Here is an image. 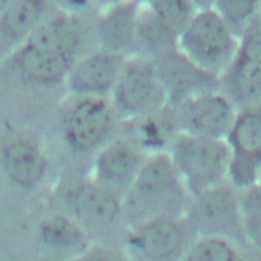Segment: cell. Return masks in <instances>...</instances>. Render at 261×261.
I'll list each match as a JSON object with an SVG mask.
<instances>
[{
  "mask_svg": "<svg viewBox=\"0 0 261 261\" xmlns=\"http://www.w3.org/2000/svg\"><path fill=\"white\" fill-rule=\"evenodd\" d=\"M16 0H0V7H5L11 5Z\"/></svg>",
  "mask_w": 261,
  "mask_h": 261,
  "instance_id": "f546056e",
  "label": "cell"
},
{
  "mask_svg": "<svg viewBox=\"0 0 261 261\" xmlns=\"http://www.w3.org/2000/svg\"><path fill=\"white\" fill-rule=\"evenodd\" d=\"M143 251L153 258H164L173 255L181 244V232L170 220H157L146 226L139 236Z\"/></svg>",
  "mask_w": 261,
  "mask_h": 261,
  "instance_id": "5bb4252c",
  "label": "cell"
},
{
  "mask_svg": "<svg viewBox=\"0 0 261 261\" xmlns=\"http://www.w3.org/2000/svg\"><path fill=\"white\" fill-rule=\"evenodd\" d=\"M239 198L245 240L261 250V187L256 184L242 190Z\"/></svg>",
  "mask_w": 261,
  "mask_h": 261,
  "instance_id": "ffe728a7",
  "label": "cell"
},
{
  "mask_svg": "<svg viewBox=\"0 0 261 261\" xmlns=\"http://www.w3.org/2000/svg\"><path fill=\"white\" fill-rule=\"evenodd\" d=\"M116 99L130 111L156 108L167 99L153 61L136 62L127 68L118 84Z\"/></svg>",
  "mask_w": 261,
  "mask_h": 261,
  "instance_id": "ba28073f",
  "label": "cell"
},
{
  "mask_svg": "<svg viewBox=\"0 0 261 261\" xmlns=\"http://www.w3.org/2000/svg\"><path fill=\"white\" fill-rule=\"evenodd\" d=\"M174 109L182 133L217 139H226L238 114L219 91L191 98Z\"/></svg>",
  "mask_w": 261,
  "mask_h": 261,
  "instance_id": "8992f818",
  "label": "cell"
},
{
  "mask_svg": "<svg viewBox=\"0 0 261 261\" xmlns=\"http://www.w3.org/2000/svg\"><path fill=\"white\" fill-rule=\"evenodd\" d=\"M83 261H119V260L110 253L98 252L88 256Z\"/></svg>",
  "mask_w": 261,
  "mask_h": 261,
  "instance_id": "83f0119b",
  "label": "cell"
},
{
  "mask_svg": "<svg viewBox=\"0 0 261 261\" xmlns=\"http://www.w3.org/2000/svg\"><path fill=\"white\" fill-rule=\"evenodd\" d=\"M108 124V110L99 101H87L72 112L68 123V136L81 149L93 146L103 135Z\"/></svg>",
  "mask_w": 261,
  "mask_h": 261,
  "instance_id": "30bf717a",
  "label": "cell"
},
{
  "mask_svg": "<svg viewBox=\"0 0 261 261\" xmlns=\"http://www.w3.org/2000/svg\"><path fill=\"white\" fill-rule=\"evenodd\" d=\"M260 17H261V10H260Z\"/></svg>",
  "mask_w": 261,
  "mask_h": 261,
  "instance_id": "d6a6232c",
  "label": "cell"
},
{
  "mask_svg": "<svg viewBox=\"0 0 261 261\" xmlns=\"http://www.w3.org/2000/svg\"><path fill=\"white\" fill-rule=\"evenodd\" d=\"M226 142L230 184L241 191L253 187L261 170V106L238 111Z\"/></svg>",
  "mask_w": 261,
  "mask_h": 261,
  "instance_id": "277c9868",
  "label": "cell"
},
{
  "mask_svg": "<svg viewBox=\"0 0 261 261\" xmlns=\"http://www.w3.org/2000/svg\"><path fill=\"white\" fill-rule=\"evenodd\" d=\"M147 1H149V2H150V3H151V2H152V1H153V0H147Z\"/></svg>",
  "mask_w": 261,
  "mask_h": 261,
  "instance_id": "1f68e13d",
  "label": "cell"
},
{
  "mask_svg": "<svg viewBox=\"0 0 261 261\" xmlns=\"http://www.w3.org/2000/svg\"><path fill=\"white\" fill-rule=\"evenodd\" d=\"M239 39L213 10L198 11L178 37V49L206 71L220 76L233 61Z\"/></svg>",
  "mask_w": 261,
  "mask_h": 261,
  "instance_id": "7a4b0ae2",
  "label": "cell"
},
{
  "mask_svg": "<svg viewBox=\"0 0 261 261\" xmlns=\"http://www.w3.org/2000/svg\"><path fill=\"white\" fill-rule=\"evenodd\" d=\"M17 62L27 74L43 82L60 79L68 68L67 55L30 45L19 53Z\"/></svg>",
  "mask_w": 261,
  "mask_h": 261,
  "instance_id": "4fadbf2b",
  "label": "cell"
},
{
  "mask_svg": "<svg viewBox=\"0 0 261 261\" xmlns=\"http://www.w3.org/2000/svg\"><path fill=\"white\" fill-rule=\"evenodd\" d=\"M153 63L166 98L174 108L191 98L219 91V76L197 65L179 49Z\"/></svg>",
  "mask_w": 261,
  "mask_h": 261,
  "instance_id": "5b68a950",
  "label": "cell"
},
{
  "mask_svg": "<svg viewBox=\"0 0 261 261\" xmlns=\"http://www.w3.org/2000/svg\"><path fill=\"white\" fill-rule=\"evenodd\" d=\"M138 15L133 4L117 7L109 13L100 27L102 42L110 49H120L137 35Z\"/></svg>",
  "mask_w": 261,
  "mask_h": 261,
  "instance_id": "9a60e30c",
  "label": "cell"
},
{
  "mask_svg": "<svg viewBox=\"0 0 261 261\" xmlns=\"http://www.w3.org/2000/svg\"><path fill=\"white\" fill-rule=\"evenodd\" d=\"M79 42L77 33L70 23L56 20L36 28L29 39V45L68 55Z\"/></svg>",
  "mask_w": 261,
  "mask_h": 261,
  "instance_id": "2e32d148",
  "label": "cell"
},
{
  "mask_svg": "<svg viewBox=\"0 0 261 261\" xmlns=\"http://www.w3.org/2000/svg\"><path fill=\"white\" fill-rule=\"evenodd\" d=\"M43 11V0H16L4 12L2 32L10 38H20L36 29Z\"/></svg>",
  "mask_w": 261,
  "mask_h": 261,
  "instance_id": "ac0fdd59",
  "label": "cell"
},
{
  "mask_svg": "<svg viewBox=\"0 0 261 261\" xmlns=\"http://www.w3.org/2000/svg\"><path fill=\"white\" fill-rule=\"evenodd\" d=\"M136 164L134 150L123 144L115 143L101 157L102 172L110 179L120 180L128 176Z\"/></svg>",
  "mask_w": 261,
  "mask_h": 261,
  "instance_id": "603a6c76",
  "label": "cell"
},
{
  "mask_svg": "<svg viewBox=\"0 0 261 261\" xmlns=\"http://www.w3.org/2000/svg\"><path fill=\"white\" fill-rule=\"evenodd\" d=\"M233 186L224 182L196 196L190 209L192 230L202 237L244 240L240 198Z\"/></svg>",
  "mask_w": 261,
  "mask_h": 261,
  "instance_id": "3957f363",
  "label": "cell"
},
{
  "mask_svg": "<svg viewBox=\"0 0 261 261\" xmlns=\"http://www.w3.org/2000/svg\"><path fill=\"white\" fill-rule=\"evenodd\" d=\"M257 184L261 187V170H260V173H259V176H258V180H257Z\"/></svg>",
  "mask_w": 261,
  "mask_h": 261,
  "instance_id": "4dcf8cb0",
  "label": "cell"
},
{
  "mask_svg": "<svg viewBox=\"0 0 261 261\" xmlns=\"http://www.w3.org/2000/svg\"><path fill=\"white\" fill-rule=\"evenodd\" d=\"M230 150L226 139L182 133L174 146V165L186 186L196 196L228 178Z\"/></svg>",
  "mask_w": 261,
  "mask_h": 261,
  "instance_id": "6da1fadb",
  "label": "cell"
},
{
  "mask_svg": "<svg viewBox=\"0 0 261 261\" xmlns=\"http://www.w3.org/2000/svg\"><path fill=\"white\" fill-rule=\"evenodd\" d=\"M238 38L260 14L261 0H215L212 8Z\"/></svg>",
  "mask_w": 261,
  "mask_h": 261,
  "instance_id": "d6986e66",
  "label": "cell"
},
{
  "mask_svg": "<svg viewBox=\"0 0 261 261\" xmlns=\"http://www.w3.org/2000/svg\"><path fill=\"white\" fill-rule=\"evenodd\" d=\"M43 236L47 243L55 247H65L75 243L80 238L79 229L62 217H54L43 224Z\"/></svg>",
  "mask_w": 261,
  "mask_h": 261,
  "instance_id": "d4e9b609",
  "label": "cell"
},
{
  "mask_svg": "<svg viewBox=\"0 0 261 261\" xmlns=\"http://www.w3.org/2000/svg\"><path fill=\"white\" fill-rule=\"evenodd\" d=\"M77 210L85 219L91 222L104 223L114 217L117 205L108 193L99 189H88L79 196Z\"/></svg>",
  "mask_w": 261,
  "mask_h": 261,
  "instance_id": "7402d4cb",
  "label": "cell"
},
{
  "mask_svg": "<svg viewBox=\"0 0 261 261\" xmlns=\"http://www.w3.org/2000/svg\"><path fill=\"white\" fill-rule=\"evenodd\" d=\"M5 165L13 179L22 185H30L42 174L44 161L34 147L24 143H17L6 151Z\"/></svg>",
  "mask_w": 261,
  "mask_h": 261,
  "instance_id": "e0dca14e",
  "label": "cell"
},
{
  "mask_svg": "<svg viewBox=\"0 0 261 261\" xmlns=\"http://www.w3.org/2000/svg\"><path fill=\"white\" fill-rule=\"evenodd\" d=\"M139 192L157 211L178 213L185 204L184 181L174 165L166 158H158L142 172Z\"/></svg>",
  "mask_w": 261,
  "mask_h": 261,
  "instance_id": "52a82bcc",
  "label": "cell"
},
{
  "mask_svg": "<svg viewBox=\"0 0 261 261\" xmlns=\"http://www.w3.org/2000/svg\"><path fill=\"white\" fill-rule=\"evenodd\" d=\"M151 7L157 18L178 37L198 12L191 0H153Z\"/></svg>",
  "mask_w": 261,
  "mask_h": 261,
  "instance_id": "44dd1931",
  "label": "cell"
},
{
  "mask_svg": "<svg viewBox=\"0 0 261 261\" xmlns=\"http://www.w3.org/2000/svg\"><path fill=\"white\" fill-rule=\"evenodd\" d=\"M219 92L238 111L261 106V62L236 56L219 76Z\"/></svg>",
  "mask_w": 261,
  "mask_h": 261,
  "instance_id": "9c48e42d",
  "label": "cell"
},
{
  "mask_svg": "<svg viewBox=\"0 0 261 261\" xmlns=\"http://www.w3.org/2000/svg\"><path fill=\"white\" fill-rule=\"evenodd\" d=\"M198 11L210 10L213 8L215 0H191Z\"/></svg>",
  "mask_w": 261,
  "mask_h": 261,
  "instance_id": "f1b7e54d",
  "label": "cell"
},
{
  "mask_svg": "<svg viewBox=\"0 0 261 261\" xmlns=\"http://www.w3.org/2000/svg\"><path fill=\"white\" fill-rule=\"evenodd\" d=\"M237 57L261 62V17L260 14L247 27L239 39Z\"/></svg>",
  "mask_w": 261,
  "mask_h": 261,
  "instance_id": "484cf974",
  "label": "cell"
},
{
  "mask_svg": "<svg viewBox=\"0 0 261 261\" xmlns=\"http://www.w3.org/2000/svg\"><path fill=\"white\" fill-rule=\"evenodd\" d=\"M234 249L226 239L202 237L195 243L185 261H237Z\"/></svg>",
  "mask_w": 261,
  "mask_h": 261,
  "instance_id": "cb8c5ba5",
  "label": "cell"
},
{
  "mask_svg": "<svg viewBox=\"0 0 261 261\" xmlns=\"http://www.w3.org/2000/svg\"><path fill=\"white\" fill-rule=\"evenodd\" d=\"M120 61L111 53H101L88 57L73 70L71 87L83 93L100 92L107 89L117 75Z\"/></svg>",
  "mask_w": 261,
  "mask_h": 261,
  "instance_id": "8fae6325",
  "label": "cell"
},
{
  "mask_svg": "<svg viewBox=\"0 0 261 261\" xmlns=\"http://www.w3.org/2000/svg\"><path fill=\"white\" fill-rule=\"evenodd\" d=\"M93 0H56L62 8L70 11H76L87 7Z\"/></svg>",
  "mask_w": 261,
  "mask_h": 261,
  "instance_id": "4316f807",
  "label": "cell"
},
{
  "mask_svg": "<svg viewBox=\"0 0 261 261\" xmlns=\"http://www.w3.org/2000/svg\"><path fill=\"white\" fill-rule=\"evenodd\" d=\"M136 37L151 61L178 49V36L163 24L152 10L139 17Z\"/></svg>",
  "mask_w": 261,
  "mask_h": 261,
  "instance_id": "7c38bea8",
  "label": "cell"
}]
</instances>
